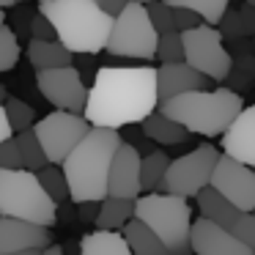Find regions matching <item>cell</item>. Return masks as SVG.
<instances>
[{
	"mask_svg": "<svg viewBox=\"0 0 255 255\" xmlns=\"http://www.w3.org/2000/svg\"><path fill=\"white\" fill-rule=\"evenodd\" d=\"M247 6H253V8H255V0H247Z\"/></svg>",
	"mask_w": 255,
	"mask_h": 255,
	"instance_id": "f6af8a7d",
	"label": "cell"
},
{
	"mask_svg": "<svg viewBox=\"0 0 255 255\" xmlns=\"http://www.w3.org/2000/svg\"><path fill=\"white\" fill-rule=\"evenodd\" d=\"M8 137H14V129H11V124H8V118H6V110L0 107V143L8 140Z\"/></svg>",
	"mask_w": 255,
	"mask_h": 255,
	"instance_id": "74e56055",
	"label": "cell"
},
{
	"mask_svg": "<svg viewBox=\"0 0 255 255\" xmlns=\"http://www.w3.org/2000/svg\"><path fill=\"white\" fill-rule=\"evenodd\" d=\"M39 11L52 22L58 41L72 55H96L107 50L116 19L96 0H39Z\"/></svg>",
	"mask_w": 255,
	"mask_h": 255,
	"instance_id": "3957f363",
	"label": "cell"
},
{
	"mask_svg": "<svg viewBox=\"0 0 255 255\" xmlns=\"http://www.w3.org/2000/svg\"><path fill=\"white\" fill-rule=\"evenodd\" d=\"M36 85H39V94L44 96L55 110L85 116L91 88L83 83V74L74 66L52 69V72H36Z\"/></svg>",
	"mask_w": 255,
	"mask_h": 255,
	"instance_id": "8fae6325",
	"label": "cell"
},
{
	"mask_svg": "<svg viewBox=\"0 0 255 255\" xmlns=\"http://www.w3.org/2000/svg\"><path fill=\"white\" fill-rule=\"evenodd\" d=\"M192 253L195 255H255V250L242 244L228 228L200 217L192 225Z\"/></svg>",
	"mask_w": 255,
	"mask_h": 255,
	"instance_id": "5bb4252c",
	"label": "cell"
},
{
	"mask_svg": "<svg viewBox=\"0 0 255 255\" xmlns=\"http://www.w3.org/2000/svg\"><path fill=\"white\" fill-rule=\"evenodd\" d=\"M124 236H127L129 247H132L134 255H170V250L148 231L140 220H132L127 228H124Z\"/></svg>",
	"mask_w": 255,
	"mask_h": 255,
	"instance_id": "603a6c76",
	"label": "cell"
},
{
	"mask_svg": "<svg viewBox=\"0 0 255 255\" xmlns=\"http://www.w3.org/2000/svg\"><path fill=\"white\" fill-rule=\"evenodd\" d=\"M19 39L14 33V28H0V74L3 72H11L19 61Z\"/></svg>",
	"mask_w": 255,
	"mask_h": 255,
	"instance_id": "f1b7e54d",
	"label": "cell"
},
{
	"mask_svg": "<svg viewBox=\"0 0 255 255\" xmlns=\"http://www.w3.org/2000/svg\"><path fill=\"white\" fill-rule=\"evenodd\" d=\"M80 255H134L127 236L118 231H94L80 242Z\"/></svg>",
	"mask_w": 255,
	"mask_h": 255,
	"instance_id": "d6986e66",
	"label": "cell"
},
{
	"mask_svg": "<svg viewBox=\"0 0 255 255\" xmlns=\"http://www.w3.org/2000/svg\"><path fill=\"white\" fill-rule=\"evenodd\" d=\"M17 137V145H19V154H22V165L25 170L30 173H41L47 165H50V159H47L44 148H41L39 137H36V132L30 129V132H22V134H14Z\"/></svg>",
	"mask_w": 255,
	"mask_h": 255,
	"instance_id": "484cf974",
	"label": "cell"
},
{
	"mask_svg": "<svg viewBox=\"0 0 255 255\" xmlns=\"http://www.w3.org/2000/svg\"><path fill=\"white\" fill-rule=\"evenodd\" d=\"M170 156L165 151H151V154L143 156V173H140V181H143V189L145 192H154L156 187H162L167 176V167H170Z\"/></svg>",
	"mask_w": 255,
	"mask_h": 255,
	"instance_id": "d4e9b609",
	"label": "cell"
},
{
	"mask_svg": "<svg viewBox=\"0 0 255 255\" xmlns=\"http://www.w3.org/2000/svg\"><path fill=\"white\" fill-rule=\"evenodd\" d=\"M99 211H102V203H80V220H83V222H94V225H96Z\"/></svg>",
	"mask_w": 255,
	"mask_h": 255,
	"instance_id": "8d00e7d4",
	"label": "cell"
},
{
	"mask_svg": "<svg viewBox=\"0 0 255 255\" xmlns=\"http://www.w3.org/2000/svg\"><path fill=\"white\" fill-rule=\"evenodd\" d=\"M127 3H140V6H151L154 0H127Z\"/></svg>",
	"mask_w": 255,
	"mask_h": 255,
	"instance_id": "b9f144b4",
	"label": "cell"
},
{
	"mask_svg": "<svg viewBox=\"0 0 255 255\" xmlns=\"http://www.w3.org/2000/svg\"><path fill=\"white\" fill-rule=\"evenodd\" d=\"M96 6H99L102 11H107V14H110V17H113V19H116L118 14H121L124 8L129 6V3H127V0H96Z\"/></svg>",
	"mask_w": 255,
	"mask_h": 255,
	"instance_id": "d590c367",
	"label": "cell"
},
{
	"mask_svg": "<svg viewBox=\"0 0 255 255\" xmlns=\"http://www.w3.org/2000/svg\"><path fill=\"white\" fill-rule=\"evenodd\" d=\"M134 220H140L167 250L170 255H195L192 253V209L187 198L167 192H151L137 198Z\"/></svg>",
	"mask_w": 255,
	"mask_h": 255,
	"instance_id": "5b68a950",
	"label": "cell"
},
{
	"mask_svg": "<svg viewBox=\"0 0 255 255\" xmlns=\"http://www.w3.org/2000/svg\"><path fill=\"white\" fill-rule=\"evenodd\" d=\"M47 247H52L50 228L33 225V222H25V220L0 217V255L44 253Z\"/></svg>",
	"mask_w": 255,
	"mask_h": 255,
	"instance_id": "4fadbf2b",
	"label": "cell"
},
{
	"mask_svg": "<svg viewBox=\"0 0 255 255\" xmlns=\"http://www.w3.org/2000/svg\"><path fill=\"white\" fill-rule=\"evenodd\" d=\"M25 55H28L30 66H33L36 72L63 69V66H72V61H74V55L61 44V41H28Z\"/></svg>",
	"mask_w": 255,
	"mask_h": 255,
	"instance_id": "ac0fdd59",
	"label": "cell"
},
{
	"mask_svg": "<svg viewBox=\"0 0 255 255\" xmlns=\"http://www.w3.org/2000/svg\"><path fill=\"white\" fill-rule=\"evenodd\" d=\"M22 154H19L17 137H8L0 143V170H22Z\"/></svg>",
	"mask_w": 255,
	"mask_h": 255,
	"instance_id": "1f68e13d",
	"label": "cell"
},
{
	"mask_svg": "<svg viewBox=\"0 0 255 255\" xmlns=\"http://www.w3.org/2000/svg\"><path fill=\"white\" fill-rule=\"evenodd\" d=\"M159 110L167 118L178 121L189 134L200 137H222L233 127L244 110V102L231 88L214 91H192V94L176 96V99L159 105Z\"/></svg>",
	"mask_w": 255,
	"mask_h": 255,
	"instance_id": "277c9868",
	"label": "cell"
},
{
	"mask_svg": "<svg viewBox=\"0 0 255 255\" xmlns=\"http://www.w3.org/2000/svg\"><path fill=\"white\" fill-rule=\"evenodd\" d=\"M184 36V52H187V63L209 77L211 83H222L231 77L233 72V58L222 44V33L211 25H200L195 30H187Z\"/></svg>",
	"mask_w": 255,
	"mask_h": 255,
	"instance_id": "30bf717a",
	"label": "cell"
},
{
	"mask_svg": "<svg viewBox=\"0 0 255 255\" xmlns=\"http://www.w3.org/2000/svg\"><path fill=\"white\" fill-rule=\"evenodd\" d=\"M39 181H41V187H44V192L50 195V198L55 200L58 206L66 203V200H72V192H69V181H66V173H63V167L47 165L44 170L39 173Z\"/></svg>",
	"mask_w": 255,
	"mask_h": 255,
	"instance_id": "83f0119b",
	"label": "cell"
},
{
	"mask_svg": "<svg viewBox=\"0 0 255 255\" xmlns=\"http://www.w3.org/2000/svg\"><path fill=\"white\" fill-rule=\"evenodd\" d=\"M17 255H41V253H17Z\"/></svg>",
	"mask_w": 255,
	"mask_h": 255,
	"instance_id": "ee69618b",
	"label": "cell"
},
{
	"mask_svg": "<svg viewBox=\"0 0 255 255\" xmlns=\"http://www.w3.org/2000/svg\"><path fill=\"white\" fill-rule=\"evenodd\" d=\"M148 8V17H151V25L156 28V33L165 36V33H176V19H173V8L167 6L165 0H154Z\"/></svg>",
	"mask_w": 255,
	"mask_h": 255,
	"instance_id": "4dcf8cb0",
	"label": "cell"
},
{
	"mask_svg": "<svg viewBox=\"0 0 255 255\" xmlns=\"http://www.w3.org/2000/svg\"><path fill=\"white\" fill-rule=\"evenodd\" d=\"M30 41H58V33L52 28V22L41 11L30 19Z\"/></svg>",
	"mask_w": 255,
	"mask_h": 255,
	"instance_id": "836d02e7",
	"label": "cell"
},
{
	"mask_svg": "<svg viewBox=\"0 0 255 255\" xmlns=\"http://www.w3.org/2000/svg\"><path fill=\"white\" fill-rule=\"evenodd\" d=\"M143 159L140 151L132 143H124L118 148L116 159H113V170H110V198H124V200H137L143 181Z\"/></svg>",
	"mask_w": 255,
	"mask_h": 255,
	"instance_id": "9a60e30c",
	"label": "cell"
},
{
	"mask_svg": "<svg viewBox=\"0 0 255 255\" xmlns=\"http://www.w3.org/2000/svg\"><path fill=\"white\" fill-rule=\"evenodd\" d=\"M91 124L85 116H74V113H63V110H52L50 116L39 118V124L33 127L36 137H39L41 148H44L50 165L63 167V162L72 156V151L88 137Z\"/></svg>",
	"mask_w": 255,
	"mask_h": 255,
	"instance_id": "9c48e42d",
	"label": "cell"
},
{
	"mask_svg": "<svg viewBox=\"0 0 255 255\" xmlns=\"http://www.w3.org/2000/svg\"><path fill=\"white\" fill-rule=\"evenodd\" d=\"M6 102H8V91L3 88V85H0V107L6 105Z\"/></svg>",
	"mask_w": 255,
	"mask_h": 255,
	"instance_id": "60d3db41",
	"label": "cell"
},
{
	"mask_svg": "<svg viewBox=\"0 0 255 255\" xmlns=\"http://www.w3.org/2000/svg\"><path fill=\"white\" fill-rule=\"evenodd\" d=\"M211 189H217L228 203L236 206L244 214L255 211V170L253 167L222 154L220 162H217L214 178H211Z\"/></svg>",
	"mask_w": 255,
	"mask_h": 255,
	"instance_id": "7c38bea8",
	"label": "cell"
},
{
	"mask_svg": "<svg viewBox=\"0 0 255 255\" xmlns=\"http://www.w3.org/2000/svg\"><path fill=\"white\" fill-rule=\"evenodd\" d=\"M124 137L116 129L94 127L88 137L63 162L72 203H105L110 198V170Z\"/></svg>",
	"mask_w": 255,
	"mask_h": 255,
	"instance_id": "7a4b0ae2",
	"label": "cell"
},
{
	"mask_svg": "<svg viewBox=\"0 0 255 255\" xmlns=\"http://www.w3.org/2000/svg\"><path fill=\"white\" fill-rule=\"evenodd\" d=\"M159 107V83L154 66H102L88 91L85 118L99 129H124L143 124Z\"/></svg>",
	"mask_w": 255,
	"mask_h": 255,
	"instance_id": "6da1fadb",
	"label": "cell"
},
{
	"mask_svg": "<svg viewBox=\"0 0 255 255\" xmlns=\"http://www.w3.org/2000/svg\"><path fill=\"white\" fill-rule=\"evenodd\" d=\"M253 214H255V211H253Z\"/></svg>",
	"mask_w": 255,
	"mask_h": 255,
	"instance_id": "bcb514c9",
	"label": "cell"
},
{
	"mask_svg": "<svg viewBox=\"0 0 255 255\" xmlns=\"http://www.w3.org/2000/svg\"><path fill=\"white\" fill-rule=\"evenodd\" d=\"M170 8H189L195 11L206 25H220L225 19V11H228V3L231 0H165Z\"/></svg>",
	"mask_w": 255,
	"mask_h": 255,
	"instance_id": "cb8c5ba5",
	"label": "cell"
},
{
	"mask_svg": "<svg viewBox=\"0 0 255 255\" xmlns=\"http://www.w3.org/2000/svg\"><path fill=\"white\" fill-rule=\"evenodd\" d=\"M231 233L242 244H247L250 250H255V214H242L236 220V225L231 228Z\"/></svg>",
	"mask_w": 255,
	"mask_h": 255,
	"instance_id": "d6a6232c",
	"label": "cell"
},
{
	"mask_svg": "<svg viewBox=\"0 0 255 255\" xmlns=\"http://www.w3.org/2000/svg\"><path fill=\"white\" fill-rule=\"evenodd\" d=\"M134 209H137V200L107 198L105 203H102L99 220H96V231H118V233H124V228L134 220Z\"/></svg>",
	"mask_w": 255,
	"mask_h": 255,
	"instance_id": "7402d4cb",
	"label": "cell"
},
{
	"mask_svg": "<svg viewBox=\"0 0 255 255\" xmlns=\"http://www.w3.org/2000/svg\"><path fill=\"white\" fill-rule=\"evenodd\" d=\"M156 58L162 63H187V52H184V36L178 33H165L159 36V47H156Z\"/></svg>",
	"mask_w": 255,
	"mask_h": 255,
	"instance_id": "f546056e",
	"label": "cell"
},
{
	"mask_svg": "<svg viewBox=\"0 0 255 255\" xmlns=\"http://www.w3.org/2000/svg\"><path fill=\"white\" fill-rule=\"evenodd\" d=\"M3 110H6V118L8 124H11L14 134H22V132H30V129L36 127V110L28 105V102L17 99V96H8V102L3 105Z\"/></svg>",
	"mask_w": 255,
	"mask_h": 255,
	"instance_id": "4316f807",
	"label": "cell"
},
{
	"mask_svg": "<svg viewBox=\"0 0 255 255\" xmlns=\"http://www.w3.org/2000/svg\"><path fill=\"white\" fill-rule=\"evenodd\" d=\"M173 19H176L178 33H187V30H195V28H200V25H206L203 19L195 11H189V8H173Z\"/></svg>",
	"mask_w": 255,
	"mask_h": 255,
	"instance_id": "e575fe53",
	"label": "cell"
},
{
	"mask_svg": "<svg viewBox=\"0 0 255 255\" xmlns=\"http://www.w3.org/2000/svg\"><path fill=\"white\" fill-rule=\"evenodd\" d=\"M156 83H159V105H165V102L192 94V91H209L211 80L195 72L189 63H162L156 69Z\"/></svg>",
	"mask_w": 255,
	"mask_h": 255,
	"instance_id": "e0dca14e",
	"label": "cell"
},
{
	"mask_svg": "<svg viewBox=\"0 0 255 255\" xmlns=\"http://www.w3.org/2000/svg\"><path fill=\"white\" fill-rule=\"evenodd\" d=\"M222 154L255 170V105L244 107L233 127L220 137Z\"/></svg>",
	"mask_w": 255,
	"mask_h": 255,
	"instance_id": "2e32d148",
	"label": "cell"
},
{
	"mask_svg": "<svg viewBox=\"0 0 255 255\" xmlns=\"http://www.w3.org/2000/svg\"><path fill=\"white\" fill-rule=\"evenodd\" d=\"M159 47V33L151 25L148 8L140 3H129L116 17L113 36L107 41V52L116 58H137V61H151L156 58Z\"/></svg>",
	"mask_w": 255,
	"mask_h": 255,
	"instance_id": "52a82bcc",
	"label": "cell"
},
{
	"mask_svg": "<svg viewBox=\"0 0 255 255\" xmlns=\"http://www.w3.org/2000/svg\"><path fill=\"white\" fill-rule=\"evenodd\" d=\"M220 156L222 154L214 145L203 143L198 148H192L189 154L173 159L170 167H167L165 181H162V192L178 195V198H198L203 189L211 187Z\"/></svg>",
	"mask_w": 255,
	"mask_h": 255,
	"instance_id": "ba28073f",
	"label": "cell"
},
{
	"mask_svg": "<svg viewBox=\"0 0 255 255\" xmlns=\"http://www.w3.org/2000/svg\"><path fill=\"white\" fill-rule=\"evenodd\" d=\"M0 217L50 228L58 222V203L44 192L39 173H30L25 167L0 170Z\"/></svg>",
	"mask_w": 255,
	"mask_h": 255,
	"instance_id": "8992f818",
	"label": "cell"
},
{
	"mask_svg": "<svg viewBox=\"0 0 255 255\" xmlns=\"http://www.w3.org/2000/svg\"><path fill=\"white\" fill-rule=\"evenodd\" d=\"M41 255H63V247H58V244H52V247H47Z\"/></svg>",
	"mask_w": 255,
	"mask_h": 255,
	"instance_id": "ab89813d",
	"label": "cell"
},
{
	"mask_svg": "<svg viewBox=\"0 0 255 255\" xmlns=\"http://www.w3.org/2000/svg\"><path fill=\"white\" fill-rule=\"evenodd\" d=\"M19 3H28V0H0V8H14Z\"/></svg>",
	"mask_w": 255,
	"mask_h": 255,
	"instance_id": "f35d334b",
	"label": "cell"
},
{
	"mask_svg": "<svg viewBox=\"0 0 255 255\" xmlns=\"http://www.w3.org/2000/svg\"><path fill=\"white\" fill-rule=\"evenodd\" d=\"M143 134L151 140V143H159V145H176V143H184L189 137V132L181 127L178 121L167 118L162 110H156L154 116H148L143 124H140Z\"/></svg>",
	"mask_w": 255,
	"mask_h": 255,
	"instance_id": "ffe728a7",
	"label": "cell"
},
{
	"mask_svg": "<svg viewBox=\"0 0 255 255\" xmlns=\"http://www.w3.org/2000/svg\"><path fill=\"white\" fill-rule=\"evenodd\" d=\"M0 28H6V11L0 8Z\"/></svg>",
	"mask_w": 255,
	"mask_h": 255,
	"instance_id": "7bdbcfd3",
	"label": "cell"
},
{
	"mask_svg": "<svg viewBox=\"0 0 255 255\" xmlns=\"http://www.w3.org/2000/svg\"><path fill=\"white\" fill-rule=\"evenodd\" d=\"M198 209H200V217H206V220L228 228V231H231V228L236 225V220L244 214V211H239L236 206H231L217 189H211V187L198 195Z\"/></svg>",
	"mask_w": 255,
	"mask_h": 255,
	"instance_id": "44dd1931",
	"label": "cell"
}]
</instances>
